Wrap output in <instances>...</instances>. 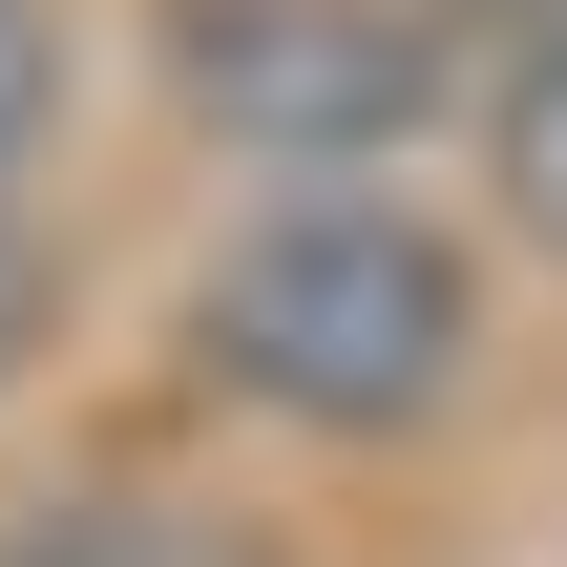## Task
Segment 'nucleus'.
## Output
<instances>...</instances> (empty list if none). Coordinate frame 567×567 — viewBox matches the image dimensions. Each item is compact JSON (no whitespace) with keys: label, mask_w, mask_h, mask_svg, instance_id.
I'll list each match as a JSON object with an SVG mask.
<instances>
[{"label":"nucleus","mask_w":567,"mask_h":567,"mask_svg":"<svg viewBox=\"0 0 567 567\" xmlns=\"http://www.w3.org/2000/svg\"><path fill=\"white\" fill-rule=\"evenodd\" d=\"M463 126H484V189H505V231L567 274V21H505V63L463 84Z\"/></svg>","instance_id":"nucleus-3"},{"label":"nucleus","mask_w":567,"mask_h":567,"mask_svg":"<svg viewBox=\"0 0 567 567\" xmlns=\"http://www.w3.org/2000/svg\"><path fill=\"white\" fill-rule=\"evenodd\" d=\"M0 567H274L231 505H168V484H84V505H21Z\"/></svg>","instance_id":"nucleus-4"},{"label":"nucleus","mask_w":567,"mask_h":567,"mask_svg":"<svg viewBox=\"0 0 567 567\" xmlns=\"http://www.w3.org/2000/svg\"><path fill=\"white\" fill-rule=\"evenodd\" d=\"M168 84H189L210 147L295 168V189H358L421 126H463L442 0H168Z\"/></svg>","instance_id":"nucleus-2"},{"label":"nucleus","mask_w":567,"mask_h":567,"mask_svg":"<svg viewBox=\"0 0 567 567\" xmlns=\"http://www.w3.org/2000/svg\"><path fill=\"white\" fill-rule=\"evenodd\" d=\"M42 316H63V274H42V231H21V189H0V400H21V358H42Z\"/></svg>","instance_id":"nucleus-6"},{"label":"nucleus","mask_w":567,"mask_h":567,"mask_svg":"<svg viewBox=\"0 0 567 567\" xmlns=\"http://www.w3.org/2000/svg\"><path fill=\"white\" fill-rule=\"evenodd\" d=\"M463 21H567V0H463Z\"/></svg>","instance_id":"nucleus-7"},{"label":"nucleus","mask_w":567,"mask_h":567,"mask_svg":"<svg viewBox=\"0 0 567 567\" xmlns=\"http://www.w3.org/2000/svg\"><path fill=\"white\" fill-rule=\"evenodd\" d=\"M189 358H210V400L295 421V442H421L484 379V274L400 189H274L189 274Z\"/></svg>","instance_id":"nucleus-1"},{"label":"nucleus","mask_w":567,"mask_h":567,"mask_svg":"<svg viewBox=\"0 0 567 567\" xmlns=\"http://www.w3.org/2000/svg\"><path fill=\"white\" fill-rule=\"evenodd\" d=\"M63 126V21L42 0H0V189H21V147Z\"/></svg>","instance_id":"nucleus-5"}]
</instances>
